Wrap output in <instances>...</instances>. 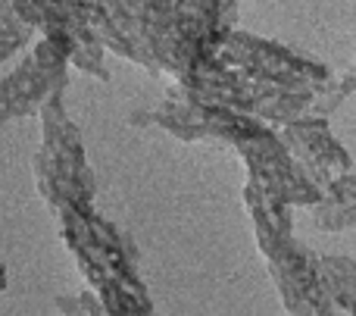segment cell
Listing matches in <instances>:
<instances>
[{
  "label": "cell",
  "mask_w": 356,
  "mask_h": 316,
  "mask_svg": "<svg viewBox=\"0 0 356 316\" xmlns=\"http://www.w3.org/2000/svg\"><path fill=\"white\" fill-rule=\"evenodd\" d=\"M60 242L72 254L81 279L110 316H156L138 273V251L94 207H63L54 213Z\"/></svg>",
  "instance_id": "obj_1"
},
{
  "label": "cell",
  "mask_w": 356,
  "mask_h": 316,
  "mask_svg": "<svg viewBox=\"0 0 356 316\" xmlns=\"http://www.w3.org/2000/svg\"><path fill=\"white\" fill-rule=\"evenodd\" d=\"M244 207L253 223L257 248L266 257V267L288 316H341L334 301L328 298L319 257L294 238L291 207L272 204L250 182L244 185Z\"/></svg>",
  "instance_id": "obj_2"
},
{
  "label": "cell",
  "mask_w": 356,
  "mask_h": 316,
  "mask_svg": "<svg viewBox=\"0 0 356 316\" xmlns=\"http://www.w3.org/2000/svg\"><path fill=\"white\" fill-rule=\"evenodd\" d=\"M216 56H219L222 66H228L238 79L250 81V85L319 97L322 116L334 113L341 104L338 94H334L332 72L322 63H316L313 56H303L278 41H266V38L228 29L222 35Z\"/></svg>",
  "instance_id": "obj_3"
},
{
  "label": "cell",
  "mask_w": 356,
  "mask_h": 316,
  "mask_svg": "<svg viewBox=\"0 0 356 316\" xmlns=\"http://www.w3.org/2000/svg\"><path fill=\"white\" fill-rule=\"evenodd\" d=\"M38 116H41V148L31 157V173L50 213L63 207H94L97 179L85 160L79 125L66 113L63 91L50 94L38 106Z\"/></svg>",
  "instance_id": "obj_4"
},
{
  "label": "cell",
  "mask_w": 356,
  "mask_h": 316,
  "mask_svg": "<svg viewBox=\"0 0 356 316\" xmlns=\"http://www.w3.org/2000/svg\"><path fill=\"white\" fill-rule=\"evenodd\" d=\"M131 125L144 129V125H156V129L169 132L178 141H222V144H234L238 138L253 135L263 129V119L238 113L232 106L213 104L203 100L197 94H191L181 85H166V94L156 106L150 110H138L129 116Z\"/></svg>",
  "instance_id": "obj_5"
},
{
  "label": "cell",
  "mask_w": 356,
  "mask_h": 316,
  "mask_svg": "<svg viewBox=\"0 0 356 316\" xmlns=\"http://www.w3.org/2000/svg\"><path fill=\"white\" fill-rule=\"evenodd\" d=\"M247 166V182L266 194L272 204L284 207H316L322 188L307 175V169L294 160L284 141L272 125H263L253 135H244L232 144Z\"/></svg>",
  "instance_id": "obj_6"
},
{
  "label": "cell",
  "mask_w": 356,
  "mask_h": 316,
  "mask_svg": "<svg viewBox=\"0 0 356 316\" xmlns=\"http://www.w3.org/2000/svg\"><path fill=\"white\" fill-rule=\"evenodd\" d=\"M69 54L60 41L41 35L13 72L0 75V125L38 113L56 91H66Z\"/></svg>",
  "instance_id": "obj_7"
},
{
  "label": "cell",
  "mask_w": 356,
  "mask_h": 316,
  "mask_svg": "<svg viewBox=\"0 0 356 316\" xmlns=\"http://www.w3.org/2000/svg\"><path fill=\"white\" fill-rule=\"evenodd\" d=\"M13 6L35 31L54 38L66 47L69 66L81 69L100 81H110L106 47L88 25L85 13H81V0H13Z\"/></svg>",
  "instance_id": "obj_8"
},
{
  "label": "cell",
  "mask_w": 356,
  "mask_h": 316,
  "mask_svg": "<svg viewBox=\"0 0 356 316\" xmlns=\"http://www.w3.org/2000/svg\"><path fill=\"white\" fill-rule=\"evenodd\" d=\"M282 141L319 188H325L332 179H338V175L353 169V157L332 135L328 116L309 113V116L291 119V123L282 125Z\"/></svg>",
  "instance_id": "obj_9"
},
{
  "label": "cell",
  "mask_w": 356,
  "mask_h": 316,
  "mask_svg": "<svg viewBox=\"0 0 356 316\" xmlns=\"http://www.w3.org/2000/svg\"><path fill=\"white\" fill-rule=\"evenodd\" d=\"M313 210V223L322 232H344L356 226V169L328 182Z\"/></svg>",
  "instance_id": "obj_10"
},
{
  "label": "cell",
  "mask_w": 356,
  "mask_h": 316,
  "mask_svg": "<svg viewBox=\"0 0 356 316\" xmlns=\"http://www.w3.org/2000/svg\"><path fill=\"white\" fill-rule=\"evenodd\" d=\"M319 269L341 316H356V263L350 257H319Z\"/></svg>",
  "instance_id": "obj_11"
},
{
  "label": "cell",
  "mask_w": 356,
  "mask_h": 316,
  "mask_svg": "<svg viewBox=\"0 0 356 316\" xmlns=\"http://www.w3.org/2000/svg\"><path fill=\"white\" fill-rule=\"evenodd\" d=\"M35 38V29L16 13L13 0H0V75H3L6 63L19 56Z\"/></svg>",
  "instance_id": "obj_12"
},
{
  "label": "cell",
  "mask_w": 356,
  "mask_h": 316,
  "mask_svg": "<svg viewBox=\"0 0 356 316\" xmlns=\"http://www.w3.org/2000/svg\"><path fill=\"white\" fill-rule=\"evenodd\" d=\"M54 307L63 316H110V313L104 310V304L94 298V292L60 294V298H54Z\"/></svg>",
  "instance_id": "obj_13"
},
{
  "label": "cell",
  "mask_w": 356,
  "mask_h": 316,
  "mask_svg": "<svg viewBox=\"0 0 356 316\" xmlns=\"http://www.w3.org/2000/svg\"><path fill=\"white\" fill-rule=\"evenodd\" d=\"M234 10H238V0H219V16H222V29H234Z\"/></svg>",
  "instance_id": "obj_14"
},
{
  "label": "cell",
  "mask_w": 356,
  "mask_h": 316,
  "mask_svg": "<svg viewBox=\"0 0 356 316\" xmlns=\"http://www.w3.org/2000/svg\"><path fill=\"white\" fill-rule=\"evenodd\" d=\"M334 94H338V100L350 97V94H356V69L350 75H344L341 81H334Z\"/></svg>",
  "instance_id": "obj_15"
},
{
  "label": "cell",
  "mask_w": 356,
  "mask_h": 316,
  "mask_svg": "<svg viewBox=\"0 0 356 316\" xmlns=\"http://www.w3.org/2000/svg\"><path fill=\"white\" fill-rule=\"evenodd\" d=\"M6 279H10V276H6V267H3V260H0V294L6 292Z\"/></svg>",
  "instance_id": "obj_16"
}]
</instances>
